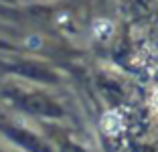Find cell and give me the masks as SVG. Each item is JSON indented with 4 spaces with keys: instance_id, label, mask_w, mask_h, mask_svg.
<instances>
[{
    "instance_id": "cell-1",
    "label": "cell",
    "mask_w": 158,
    "mask_h": 152,
    "mask_svg": "<svg viewBox=\"0 0 158 152\" xmlns=\"http://www.w3.org/2000/svg\"><path fill=\"white\" fill-rule=\"evenodd\" d=\"M91 31H93V35H95L98 41L106 43V41H110L112 35H114V23L107 20V19H98V20H93Z\"/></svg>"
},
{
    "instance_id": "cell-2",
    "label": "cell",
    "mask_w": 158,
    "mask_h": 152,
    "mask_svg": "<svg viewBox=\"0 0 158 152\" xmlns=\"http://www.w3.org/2000/svg\"><path fill=\"white\" fill-rule=\"evenodd\" d=\"M102 128H103L106 134L116 136V134L122 130V116L118 114V112H107V114L102 118Z\"/></svg>"
},
{
    "instance_id": "cell-3",
    "label": "cell",
    "mask_w": 158,
    "mask_h": 152,
    "mask_svg": "<svg viewBox=\"0 0 158 152\" xmlns=\"http://www.w3.org/2000/svg\"><path fill=\"white\" fill-rule=\"evenodd\" d=\"M24 45H27L28 49H41L43 39L39 37V35H31V37H27V39H24Z\"/></svg>"
},
{
    "instance_id": "cell-4",
    "label": "cell",
    "mask_w": 158,
    "mask_h": 152,
    "mask_svg": "<svg viewBox=\"0 0 158 152\" xmlns=\"http://www.w3.org/2000/svg\"><path fill=\"white\" fill-rule=\"evenodd\" d=\"M152 103H154V108H156V110H158V91L154 93V99H152Z\"/></svg>"
}]
</instances>
